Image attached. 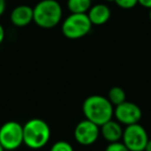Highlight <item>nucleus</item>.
<instances>
[{
  "label": "nucleus",
  "mask_w": 151,
  "mask_h": 151,
  "mask_svg": "<svg viewBox=\"0 0 151 151\" xmlns=\"http://www.w3.org/2000/svg\"><path fill=\"white\" fill-rule=\"evenodd\" d=\"M144 151H151V140L149 139V141L147 142L146 147H145V150Z\"/></svg>",
  "instance_id": "20"
},
{
  "label": "nucleus",
  "mask_w": 151,
  "mask_h": 151,
  "mask_svg": "<svg viewBox=\"0 0 151 151\" xmlns=\"http://www.w3.org/2000/svg\"><path fill=\"white\" fill-rule=\"evenodd\" d=\"M105 151H130L127 147L125 146L123 142H113V143H109L108 146L106 147Z\"/></svg>",
  "instance_id": "16"
},
{
  "label": "nucleus",
  "mask_w": 151,
  "mask_h": 151,
  "mask_svg": "<svg viewBox=\"0 0 151 151\" xmlns=\"http://www.w3.org/2000/svg\"><path fill=\"white\" fill-rule=\"evenodd\" d=\"M75 140L82 146H91L101 136V128L93 122L84 119L79 122L73 132Z\"/></svg>",
  "instance_id": "8"
},
{
  "label": "nucleus",
  "mask_w": 151,
  "mask_h": 151,
  "mask_svg": "<svg viewBox=\"0 0 151 151\" xmlns=\"http://www.w3.org/2000/svg\"><path fill=\"white\" fill-rule=\"evenodd\" d=\"M5 9H6V2H5V0H0V17L4 14Z\"/></svg>",
  "instance_id": "18"
},
{
  "label": "nucleus",
  "mask_w": 151,
  "mask_h": 151,
  "mask_svg": "<svg viewBox=\"0 0 151 151\" xmlns=\"http://www.w3.org/2000/svg\"><path fill=\"white\" fill-rule=\"evenodd\" d=\"M92 5V0H67L66 6L70 14H87Z\"/></svg>",
  "instance_id": "12"
},
{
  "label": "nucleus",
  "mask_w": 151,
  "mask_h": 151,
  "mask_svg": "<svg viewBox=\"0 0 151 151\" xmlns=\"http://www.w3.org/2000/svg\"><path fill=\"white\" fill-rule=\"evenodd\" d=\"M121 140L130 151H144L149 138L144 126L136 123L123 128Z\"/></svg>",
  "instance_id": "6"
},
{
  "label": "nucleus",
  "mask_w": 151,
  "mask_h": 151,
  "mask_svg": "<svg viewBox=\"0 0 151 151\" xmlns=\"http://www.w3.org/2000/svg\"><path fill=\"white\" fill-rule=\"evenodd\" d=\"M24 144L30 149L37 150L45 147L51 138V128L45 120L32 118L23 125Z\"/></svg>",
  "instance_id": "3"
},
{
  "label": "nucleus",
  "mask_w": 151,
  "mask_h": 151,
  "mask_svg": "<svg viewBox=\"0 0 151 151\" xmlns=\"http://www.w3.org/2000/svg\"><path fill=\"white\" fill-rule=\"evenodd\" d=\"M50 151H73V148L66 141H57L52 145Z\"/></svg>",
  "instance_id": "14"
},
{
  "label": "nucleus",
  "mask_w": 151,
  "mask_h": 151,
  "mask_svg": "<svg viewBox=\"0 0 151 151\" xmlns=\"http://www.w3.org/2000/svg\"><path fill=\"white\" fill-rule=\"evenodd\" d=\"M4 37H5V31H4V28L3 26L0 24V45L2 44L3 40H4Z\"/></svg>",
  "instance_id": "19"
},
{
  "label": "nucleus",
  "mask_w": 151,
  "mask_h": 151,
  "mask_svg": "<svg viewBox=\"0 0 151 151\" xmlns=\"http://www.w3.org/2000/svg\"><path fill=\"white\" fill-rule=\"evenodd\" d=\"M149 20H150V22H151V9H149Z\"/></svg>",
  "instance_id": "21"
},
{
  "label": "nucleus",
  "mask_w": 151,
  "mask_h": 151,
  "mask_svg": "<svg viewBox=\"0 0 151 151\" xmlns=\"http://www.w3.org/2000/svg\"><path fill=\"white\" fill-rule=\"evenodd\" d=\"M99 128H101V136L108 143L118 142L122 139L123 128L121 126V123H119L117 120H109L101 126H99Z\"/></svg>",
  "instance_id": "11"
},
{
  "label": "nucleus",
  "mask_w": 151,
  "mask_h": 151,
  "mask_svg": "<svg viewBox=\"0 0 151 151\" xmlns=\"http://www.w3.org/2000/svg\"><path fill=\"white\" fill-rule=\"evenodd\" d=\"M142 115L141 108L132 101H125L114 107V117L119 123L125 126L139 123L142 119Z\"/></svg>",
  "instance_id": "7"
},
{
  "label": "nucleus",
  "mask_w": 151,
  "mask_h": 151,
  "mask_svg": "<svg viewBox=\"0 0 151 151\" xmlns=\"http://www.w3.org/2000/svg\"><path fill=\"white\" fill-rule=\"evenodd\" d=\"M92 26L87 14H69L61 24V32L68 40H79L86 36Z\"/></svg>",
  "instance_id": "4"
},
{
  "label": "nucleus",
  "mask_w": 151,
  "mask_h": 151,
  "mask_svg": "<svg viewBox=\"0 0 151 151\" xmlns=\"http://www.w3.org/2000/svg\"><path fill=\"white\" fill-rule=\"evenodd\" d=\"M139 1V4L142 5L143 7L145 9H151V0H138Z\"/></svg>",
  "instance_id": "17"
},
{
  "label": "nucleus",
  "mask_w": 151,
  "mask_h": 151,
  "mask_svg": "<svg viewBox=\"0 0 151 151\" xmlns=\"http://www.w3.org/2000/svg\"><path fill=\"white\" fill-rule=\"evenodd\" d=\"M114 2L122 9H132L139 4L138 0H114Z\"/></svg>",
  "instance_id": "15"
},
{
  "label": "nucleus",
  "mask_w": 151,
  "mask_h": 151,
  "mask_svg": "<svg viewBox=\"0 0 151 151\" xmlns=\"http://www.w3.org/2000/svg\"><path fill=\"white\" fill-rule=\"evenodd\" d=\"M91 24L94 26H101L106 24L111 18V9L105 3H96L91 5L87 13Z\"/></svg>",
  "instance_id": "10"
},
{
  "label": "nucleus",
  "mask_w": 151,
  "mask_h": 151,
  "mask_svg": "<svg viewBox=\"0 0 151 151\" xmlns=\"http://www.w3.org/2000/svg\"><path fill=\"white\" fill-rule=\"evenodd\" d=\"M92 1H96V0H92Z\"/></svg>",
  "instance_id": "24"
},
{
  "label": "nucleus",
  "mask_w": 151,
  "mask_h": 151,
  "mask_svg": "<svg viewBox=\"0 0 151 151\" xmlns=\"http://www.w3.org/2000/svg\"><path fill=\"white\" fill-rule=\"evenodd\" d=\"M11 22L16 27H25L33 22V7L29 5H18L11 13Z\"/></svg>",
  "instance_id": "9"
},
{
  "label": "nucleus",
  "mask_w": 151,
  "mask_h": 151,
  "mask_svg": "<svg viewBox=\"0 0 151 151\" xmlns=\"http://www.w3.org/2000/svg\"><path fill=\"white\" fill-rule=\"evenodd\" d=\"M85 119L101 126L114 117V106L108 97L99 94H93L84 101L82 106Z\"/></svg>",
  "instance_id": "1"
},
{
  "label": "nucleus",
  "mask_w": 151,
  "mask_h": 151,
  "mask_svg": "<svg viewBox=\"0 0 151 151\" xmlns=\"http://www.w3.org/2000/svg\"><path fill=\"white\" fill-rule=\"evenodd\" d=\"M106 1H109V2H114V0H106Z\"/></svg>",
  "instance_id": "23"
},
{
  "label": "nucleus",
  "mask_w": 151,
  "mask_h": 151,
  "mask_svg": "<svg viewBox=\"0 0 151 151\" xmlns=\"http://www.w3.org/2000/svg\"><path fill=\"white\" fill-rule=\"evenodd\" d=\"M107 97L110 101V103H111L114 107H116V106L120 105V104H122L123 101H126V93L121 87L114 86L109 90Z\"/></svg>",
  "instance_id": "13"
},
{
  "label": "nucleus",
  "mask_w": 151,
  "mask_h": 151,
  "mask_svg": "<svg viewBox=\"0 0 151 151\" xmlns=\"http://www.w3.org/2000/svg\"><path fill=\"white\" fill-rule=\"evenodd\" d=\"M62 16V6L57 0H40L33 7V22L44 29L56 27Z\"/></svg>",
  "instance_id": "2"
},
{
  "label": "nucleus",
  "mask_w": 151,
  "mask_h": 151,
  "mask_svg": "<svg viewBox=\"0 0 151 151\" xmlns=\"http://www.w3.org/2000/svg\"><path fill=\"white\" fill-rule=\"evenodd\" d=\"M0 151H5V150H4V148H3L2 145H1V144H0Z\"/></svg>",
  "instance_id": "22"
},
{
  "label": "nucleus",
  "mask_w": 151,
  "mask_h": 151,
  "mask_svg": "<svg viewBox=\"0 0 151 151\" xmlns=\"http://www.w3.org/2000/svg\"><path fill=\"white\" fill-rule=\"evenodd\" d=\"M0 144L5 151H14L24 144L23 125L17 121H7L0 126Z\"/></svg>",
  "instance_id": "5"
}]
</instances>
